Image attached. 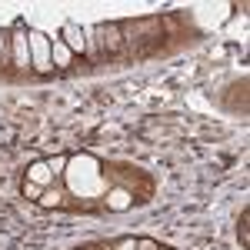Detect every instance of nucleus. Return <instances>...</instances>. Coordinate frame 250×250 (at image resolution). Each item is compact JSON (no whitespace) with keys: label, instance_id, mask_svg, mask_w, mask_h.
<instances>
[{"label":"nucleus","instance_id":"nucleus-1","mask_svg":"<svg viewBox=\"0 0 250 250\" xmlns=\"http://www.w3.org/2000/svg\"><path fill=\"white\" fill-rule=\"evenodd\" d=\"M63 184L67 190L80 197V200H104L107 193V180H104V170H100V160L90 154H74L67 160V170H63Z\"/></svg>","mask_w":250,"mask_h":250},{"label":"nucleus","instance_id":"nucleus-2","mask_svg":"<svg viewBox=\"0 0 250 250\" xmlns=\"http://www.w3.org/2000/svg\"><path fill=\"white\" fill-rule=\"evenodd\" d=\"M27 43H30V70L40 74V77H50V74H54L50 37H47V34H40V30H30V34H27Z\"/></svg>","mask_w":250,"mask_h":250},{"label":"nucleus","instance_id":"nucleus-3","mask_svg":"<svg viewBox=\"0 0 250 250\" xmlns=\"http://www.w3.org/2000/svg\"><path fill=\"white\" fill-rule=\"evenodd\" d=\"M10 60L17 70H30V43H27V34H23V20L14 23V34H10Z\"/></svg>","mask_w":250,"mask_h":250},{"label":"nucleus","instance_id":"nucleus-4","mask_svg":"<svg viewBox=\"0 0 250 250\" xmlns=\"http://www.w3.org/2000/svg\"><path fill=\"white\" fill-rule=\"evenodd\" d=\"M60 40L70 47L74 57H83V54H87V30H83L80 23H74V20H67V23L60 27Z\"/></svg>","mask_w":250,"mask_h":250},{"label":"nucleus","instance_id":"nucleus-5","mask_svg":"<svg viewBox=\"0 0 250 250\" xmlns=\"http://www.w3.org/2000/svg\"><path fill=\"white\" fill-rule=\"evenodd\" d=\"M97 34H100V54H120V47H124V27L120 23H97Z\"/></svg>","mask_w":250,"mask_h":250},{"label":"nucleus","instance_id":"nucleus-6","mask_svg":"<svg viewBox=\"0 0 250 250\" xmlns=\"http://www.w3.org/2000/svg\"><path fill=\"white\" fill-rule=\"evenodd\" d=\"M104 207L110 213H124L134 207V193L127 190V187H107V193H104Z\"/></svg>","mask_w":250,"mask_h":250},{"label":"nucleus","instance_id":"nucleus-7","mask_svg":"<svg viewBox=\"0 0 250 250\" xmlns=\"http://www.w3.org/2000/svg\"><path fill=\"white\" fill-rule=\"evenodd\" d=\"M50 60H54V70H70L74 67V54L60 37H50Z\"/></svg>","mask_w":250,"mask_h":250},{"label":"nucleus","instance_id":"nucleus-8","mask_svg":"<svg viewBox=\"0 0 250 250\" xmlns=\"http://www.w3.org/2000/svg\"><path fill=\"white\" fill-rule=\"evenodd\" d=\"M23 180H30V184H37V187H54L57 180H54V173L47 170V160H34V164H27V177Z\"/></svg>","mask_w":250,"mask_h":250},{"label":"nucleus","instance_id":"nucleus-9","mask_svg":"<svg viewBox=\"0 0 250 250\" xmlns=\"http://www.w3.org/2000/svg\"><path fill=\"white\" fill-rule=\"evenodd\" d=\"M37 204H40V207H47V210H60V207H67V193L54 184V187H47V190L40 193Z\"/></svg>","mask_w":250,"mask_h":250},{"label":"nucleus","instance_id":"nucleus-10","mask_svg":"<svg viewBox=\"0 0 250 250\" xmlns=\"http://www.w3.org/2000/svg\"><path fill=\"white\" fill-rule=\"evenodd\" d=\"M67 160H70V154H57V157H50V160H47V170L54 173V180H60V177H63Z\"/></svg>","mask_w":250,"mask_h":250},{"label":"nucleus","instance_id":"nucleus-11","mask_svg":"<svg viewBox=\"0 0 250 250\" xmlns=\"http://www.w3.org/2000/svg\"><path fill=\"white\" fill-rule=\"evenodd\" d=\"M237 233H240V247H250V210H240Z\"/></svg>","mask_w":250,"mask_h":250},{"label":"nucleus","instance_id":"nucleus-12","mask_svg":"<svg viewBox=\"0 0 250 250\" xmlns=\"http://www.w3.org/2000/svg\"><path fill=\"white\" fill-rule=\"evenodd\" d=\"M20 190H23V197H27V200H34V204H37V200H40V193H43V187L30 184V180H23V187H20Z\"/></svg>","mask_w":250,"mask_h":250},{"label":"nucleus","instance_id":"nucleus-13","mask_svg":"<svg viewBox=\"0 0 250 250\" xmlns=\"http://www.w3.org/2000/svg\"><path fill=\"white\" fill-rule=\"evenodd\" d=\"M110 250H137V240H134V237H124V240H117Z\"/></svg>","mask_w":250,"mask_h":250},{"label":"nucleus","instance_id":"nucleus-14","mask_svg":"<svg viewBox=\"0 0 250 250\" xmlns=\"http://www.w3.org/2000/svg\"><path fill=\"white\" fill-rule=\"evenodd\" d=\"M137 250H160V244L150 240V237H140V240H137Z\"/></svg>","mask_w":250,"mask_h":250},{"label":"nucleus","instance_id":"nucleus-15","mask_svg":"<svg viewBox=\"0 0 250 250\" xmlns=\"http://www.w3.org/2000/svg\"><path fill=\"white\" fill-rule=\"evenodd\" d=\"M7 43H10V34H3V30H0V57L7 54Z\"/></svg>","mask_w":250,"mask_h":250},{"label":"nucleus","instance_id":"nucleus-16","mask_svg":"<svg viewBox=\"0 0 250 250\" xmlns=\"http://www.w3.org/2000/svg\"><path fill=\"white\" fill-rule=\"evenodd\" d=\"M77 250H90V247H77Z\"/></svg>","mask_w":250,"mask_h":250},{"label":"nucleus","instance_id":"nucleus-17","mask_svg":"<svg viewBox=\"0 0 250 250\" xmlns=\"http://www.w3.org/2000/svg\"><path fill=\"white\" fill-rule=\"evenodd\" d=\"M100 250H110V247H100Z\"/></svg>","mask_w":250,"mask_h":250}]
</instances>
